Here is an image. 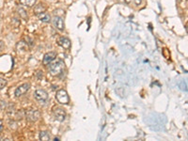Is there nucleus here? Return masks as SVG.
I'll return each mask as SVG.
<instances>
[{"label":"nucleus","mask_w":188,"mask_h":141,"mask_svg":"<svg viewBox=\"0 0 188 141\" xmlns=\"http://www.w3.org/2000/svg\"><path fill=\"white\" fill-rule=\"evenodd\" d=\"M38 18L40 19V21L43 22V23H50L52 21V18L50 16V14L46 13V12H43V13H40L38 15Z\"/></svg>","instance_id":"nucleus-12"},{"label":"nucleus","mask_w":188,"mask_h":141,"mask_svg":"<svg viewBox=\"0 0 188 141\" xmlns=\"http://www.w3.org/2000/svg\"><path fill=\"white\" fill-rule=\"evenodd\" d=\"M56 54L55 52H48L44 55L43 59H42V63L43 65H48L50 63H52V61L56 58Z\"/></svg>","instance_id":"nucleus-8"},{"label":"nucleus","mask_w":188,"mask_h":141,"mask_svg":"<svg viewBox=\"0 0 188 141\" xmlns=\"http://www.w3.org/2000/svg\"><path fill=\"white\" fill-rule=\"evenodd\" d=\"M2 130H3V122L0 120V132H1Z\"/></svg>","instance_id":"nucleus-20"},{"label":"nucleus","mask_w":188,"mask_h":141,"mask_svg":"<svg viewBox=\"0 0 188 141\" xmlns=\"http://www.w3.org/2000/svg\"><path fill=\"white\" fill-rule=\"evenodd\" d=\"M34 97L37 101H40V102H45L47 101L48 99V93L44 90V89H37L35 92H34Z\"/></svg>","instance_id":"nucleus-7"},{"label":"nucleus","mask_w":188,"mask_h":141,"mask_svg":"<svg viewBox=\"0 0 188 141\" xmlns=\"http://www.w3.org/2000/svg\"><path fill=\"white\" fill-rule=\"evenodd\" d=\"M182 0H177V2H181Z\"/></svg>","instance_id":"nucleus-22"},{"label":"nucleus","mask_w":188,"mask_h":141,"mask_svg":"<svg viewBox=\"0 0 188 141\" xmlns=\"http://www.w3.org/2000/svg\"><path fill=\"white\" fill-rule=\"evenodd\" d=\"M134 1H135V4H136V5L139 6V5L142 3V1H143V0H134Z\"/></svg>","instance_id":"nucleus-19"},{"label":"nucleus","mask_w":188,"mask_h":141,"mask_svg":"<svg viewBox=\"0 0 188 141\" xmlns=\"http://www.w3.org/2000/svg\"><path fill=\"white\" fill-rule=\"evenodd\" d=\"M51 22L53 23V25H54L56 29H58V30H60V31L64 30V28H65V24H64V21H63V19H62L61 16L55 15V16L52 18V21H51Z\"/></svg>","instance_id":"nucleus-4"},{"label":"nucleus","mask_w":188,"mask_h":141,"mask_svg":"<svg viewBox=\"0 0 188 141\" xmlns=\"http://www.w3.org/2000/svg\"><path fill=\"white\" fill-rule=\"evenodd\" d=\"M56 101L61 104V105H68L70 103V98L65 89H59L56 91Z\"/></svg>","instance_id":"nucleus-2"},{"label":"nucleus","mask_w":188,"mask_h":141,"mask_svg":"<svg viewBox=\"0 0 188 141\" xmlns=\"http://www.w3.org/2000/svg\"><path fill=\"white\" fill-rule=\"evenodd\" d=\"M36 1L37 0H20V4L24 6V7L31 8L36 4Z\"/></svg>","instance_id":"nucleus-13"},{"label":"nucleus","mask_w":188,"mask_h":141,"mask_svg":"<svg viewBox=\"0 0 188 141\" xmlns=\"http://www.w3.org/2000/svg\"><path fill=\"white\" fill-rule=\"evenodd\" d=\"M40 113L37 109H29L25 112V118L30 122H37L40 119Z\"/></svg>","instance_id":"nucleus-3"},{"label":"nucleus","mask_w":188,"mask_h":141,"mask_svg":"<svg viewBox=\"0 0 188 141\" xmlns=\"http://www.w3.org/2000/svg\"><path fill=\"white\" fill-rule=\"evenodd\" d=\"M45 11H46V7H45L44 4H42V3H39L38 5H36V6L34 7V10H33L34 14H36L37 16H38L39 14H40V13L45 12Z\"/></svg>","instance_id":"nucleus-11"},{"label":"nucleus","mask_w":188,"mask_h":141,"mask_svg":"<svg viewBox=\"0 0 188 141\" xmlns=\"http://www.w3.org/2000/svg\"><path fill=\"white\" fill-rule=\"evenodd\" d=\"M54 117L58 122H63L66 119V111L62 107H55L53 110Z\"/></svg>","instance_id":"nucleus-5"},{"label":"nucleus","mask_w":188,"mask_h":141,"mask_svg":"<svg viewBox=\"0 0 188 141\" xmlns=\"http://www.w3.org/2000/svg\"><path fill=\"white\" fill-rule=\"evenodd\" d=\"M8 85V81L5 78H0V89H4Z\"/></svg>","instance_id":"nucleus-16"},{"label":"nucleus","mask_w":188,"mask_h":141,"mask_svg":"<svg viewBox=\"0 0 188 141\" xmlns=\"http://www.w3.org/2000/svg\"><path fill=\"white\" fill-rule=\"evenodd\" d=\"M50 138H51V136H50V134H49L48 132H46V131H41V132L40 133V140L47 141L50 140Z\"/></svg>","instance_id":"nucleus-14"},{"label":"nucleus","mask_w":188,"mask_h":141,"mask_svg":"<svg viewBox=\"0 0 188 141\" xmlns=\"http://www.w3.org/2000/svg\"><path fill=\"white\" fill-rule=\"evenodd\" d=\"M16 50L18 53H25L28 50L27 42H25L24 41H20L16 44Z\"/></svg>","instance_id":"nucleus-10"},{"label":"nucleus","mask_w":188,"mask_h":141,"mask_svg":"<svg viewBox=\"0 0 188 141\" xmlns=\"http://www.w3.org/2000/svg\"><path fill=\"white\" fill-rule=\"evenodd\" d=\"M121 3H124V4H129L131 2V0H118Z\"/></svg>","instance_id":"nucleus-18"},{"label":"nucleus","mask_w":188,"mask_h":141,"mask_svg":"<svg viewBox=\"0 0 188 141\" xmlns=\"http://www.w3.org/2000/svg\"><path fill=\"white\" fill-rule=\"evenodd\" d=\"M185 29H186V32H187V34H188V24L185 26Z\"/></svg>","instance_id":"nucleus-21"},{"label":"nucleus","mask_w":188,"mask_h":141,"mask_svg":"<svg viewBox=\"0 0 188 141\" xmlns=\"http://www.w3.org/2000/svg\"><path fill=\"white\" fill-rule=\"evenodd\" d=\"M58 44L62 48L67 49V50H69L71 48V41L68 38H66V37H60L58 39Z\"/></svg>","instance_id":"nucleus-9"},{"label":"nucleus","mask_w":188,"mask_h":141,"mask_svg":"<svg viewBox=\"0 0 188 141\" xmlns=\"http://www.w3.org/2000/svg\"><path fill=\"white\" fill-rule=\"evenodd\" d=\"M29 89H30V84H29V83H24V84L19 86V87L15 89L14 95H15L16 97H21L22 95H24V93H26V92L29 90Z\"/></svg>","instance_id":"nucleus-6"},{"label":"nucleus","mask_w":188,"mask_h":141,"mask_svg":"<svg viewBox=\"0 0 188 141\" xmlns=\"http://www.w3.org/2000/svg\"><path fill=\"white\" fill-rule=\"evenodd\" d=\"M17 13H18V15H19L22 19H24V20H26V19H27V13H26V11H25L23 8H17Z\"/></svg>","instance_id":"nucleus-15"},{"label":"nucleus","mask_w":188,"mask_h":141,"mask_svg":"<svg viewBox=\"0 0 188 141\" xmlns=\"http://www.w3.org/2000/svg\"><path fill=\"white\" fill-rule=\"evenodd\" d=\"M5 48V44L3 42V41H0V52H2Z\"/></svg>","instance_id":"nucleus-17"},{"label":"nucleus","mask_w":188,"mask_h":141,"mask_svg":"<svg viewBox=\"0 0 188 141\" xmlns=\"http://www.w3.org/2000/svg\"><path fill=\"white\" fill-rule=\"evenodd\" d=\"M65 69V65L62 60H57L54 63H50L49 66V72L53 76H58L61 73H63V71Z\"/></svg>","instance_id":"nucleus-1"}]
</instances>
